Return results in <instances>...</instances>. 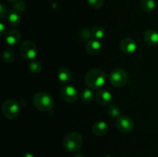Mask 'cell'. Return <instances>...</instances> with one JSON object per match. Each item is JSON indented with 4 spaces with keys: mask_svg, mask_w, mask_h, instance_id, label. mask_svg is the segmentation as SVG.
<instances>
[{
    "mask_svg": "<svg viewBox=\"0 0 158 157\" xmlns=\"http://www.w3.org/2000/svg\"><path fill=\"white\" fill-rule=\"evenodd\" d=\"M85 82L90 89H99L101 86H103L106 82L105 72L100 69H91L86 75Z\"/></svg>",
    "mask_w": 158,
    "mask_h": 157,
    "instance_id": "1",
    "label": "cell"
},
{
    "mask_svg": "<svg viewBox=\"0 0 158 157\" xmlns=\"http://www.w3.org/2000/svg\"><path fill=\"white\" fill-rule=\"evenodd\" d=\"M33 105L40 111H49L54 106L52 97L46 92H40L33 97Z\"/></svg>",
    "mask_w": 158,
    "mask_h": 157,
    "instance_id": "2",
    "label": "cell"
},
{
    "mask_svg": "<svg viewBox=\"0 0 158 157\" xmlns=\"http://www.w3.org/2000/svg\"><path fill=\"white\" fill-rule=\"evenodd\" d=\"M83 145V137L77 132H69L63 139V146L70 152H77Z\"/></svg>",
    "mask_w": 158,
    "mask_h": 157,
    "instance_id": "3",
    "label": "cell"
},
{
    "mask_svg": "<svg viewBox=\"0 0 158 157\" xmlns=\"http://www.w3.org/2000/svg\"><path fill=\"white\" fill-rule=\"evenodd\" d=\"M2 110L5 117L9 119H15L19 115L20 106L15 100L9 99L3 103Z\"/></svg>",
    "mask_w": 158,
    "mask_h": 157,
    "instance_id": "4",
    "label": "cell"
},
{
    "mask_svg": "<svg viewBox=\"0 0 158 157\" xmlns=\"http://www.w3.org/2000/svg\"><path fill=\"white\" fill-rule=\"evenodd\" d=\"M128 75L126 71L121 68L114 69L110 74V82L114 87H122L127 83Z\"/></svg>",
    "mask_w": 158,
    "mask_h": 157,
    "instance_id": "5",
    "label": "cell"
},
{
    "mask_svg": "<svg viewBox=\"0 0 158 157\" xmlns=\"http://www.w3.org/2000/svg\"><path fill=\"white\" fill-rule=\"evenodd\" d=\"M20 54L26 60H33L36 57L38 50L33 42L26 40L21 44L19 48Z\"/></svg>",
    "mask_w": 158,
    "mask_h": 157,
    "instance_id": "6",
    "label": "cell"
},
{
    "mask_svg": "<svg viewBox=\"0 0 158 157\" xmlns=\"http://www.w3.org/2000/svg\"><path fill=\"white\" fill-rule=\"evenodd\" d=\"M116 126L121 132L128 133L134 129V122L133 119L128 115H120L117 119Z\"/></svg>",
    "mask_w": 158,
    "mask_h": 157,
    "instance_id": "7",
    "label": "cell"
},
{
    "mask_svg": "<svg viewBox=\"0 0 158 157\" xmlns=\"http://www.w3.org/2000/svg\"><path fill=\"white\" fill-rule=\"evenodd\" d=\"M61 97L66 103H73L78 99V92L74 86L64 85L61 90Z\"/></svg>",
    "mask_w": 158,
    "mask_h": 157,
    "instance_id": "8",
    "label": "cell"
},
{
    "mask_svg": "<svg viewBox=\"0 0 158 157\" xmlns=\"http://www.w3.org/2000/svg\"><path fill=\"white\" fill-rule=\"evenodd\" d=\"M120 47L123 53L131 55L137 50V43L133 38H125L120 42Z\"/></svg>",
    "mask_w": 158,
    "mask_h": 157,
    "instance_id": "9",
    "label": "cell"
},
{
    "mask_svg": "<svg viewBox=\"0 0 158 157\" xmlns=\"http://www.w3.org/2000/svg\"><path fill=\"white\" fill-rule=\"evenodd\" d=\"M96 100L101 105H109L112 103L113 97L110 92L105 89H100L96 93Z\"/></svg>",
    "mask_w": 158,
    "mask_h": 157,
    "instance_id": "10",
    "label": "cell"
},
{
    "mask_svg": "<svg viewBox=\"0 0 158 157\" xmlns=\"http://www.w3.org/2000/svg\"><path fill=\"white\" fill-rule=\"evenodd\" d=\"M21 39V33L19 30L16 29H11L6 33V43L9 46H15L19 43Z\"/></svg>",
    "mask_w": 158,
    "mask_h": 157,
    "instance_id": "11",
    "label": "cell"
},
{
    "mask_svg": "<svg viewBox=\"0 0 158 157\" xmlns=\"http://www.w3.org/2000/svg\"><path fill=\"white\" fill-rule=\"evenodd\" d=\"M144 40L150 46L158 45V32L155 29H148L144 33Z\"/></svg>",
    "mask_w": 158,
    "mask_h": 157,
    "instance_id": "12",
    "label": "cell"
},
{
    "mask_svg": "<svg viewBox=\"0 0 158 157\" xmlns=\"http://www.w3.org/2000/svg\"><path fill=\"white\" fill-rule=\"evenodd\" d=\"M102 45L99 40L91 39L87 42L86 46V50L90 55H97L100 52Z\"/></svg>",
    "mask_w": 158,
    "mask_h": 157,
    "instance_id": "13",
    "label": "cell"
},
{
    "mask_svg": "<svg viewBox=\"0 0 158 157\" xmlns=\"http://www.w3.org/2000/svg\"><path fill=\"white\" fill-rule=\"evenodd\" d=\"M59 81L64 85H67L72 79V72L68 68L63 67L59 70L57 74Z\"/></svg>",
    "mask_w": 158,
    "mask_h": 157,
    "instance_id": "14",
    "label": "cell"
},
{
    "mask_svg": "<svg viewBox=\"0 0 158 157\" xmlns=\"http://www.w3.org/2000/svg\"><path fill=\"white\" fill-rule=\"evenodd\" d=\"M92 131L96 135L102 136V135H104L107 133L108 126L107 124L103 121L97 122V123L93 126Z\"/></svg>",
    "mask_w": 158,
    "mask_h": 157,
    "instance_id": "15",
    "label": "cell"
},
{
    "mask_svg": "<svg viewBox=\"0 0 158 157\" xmlns=\"http://www.w3.org/2000/svg\"><path fill=\"white\" fill-rule=\"evenodd\" d=\"M8 22L12 26H18L21 22V18H20L19 12H16L15 10H12L9 12L7 15Z\"/></svg>",
    "mask_w": 158,
    "mask_h": 157,
    "instance_id": "16",
    "label": "cell"
},
{
    "mask_svg": "<svg viewBox=\"0 0 158 157\" xmlns=\"http://www.w3.org/2000/svg\"><path fill=\"white\" fill-rule=\"evenodd\" d=\"M140 6L141 9L145 12H154L156 8L155 0H141L140 1Z\"/></svg>",
    "mask_w": 158,
    "mask_h": 157,
    "instance_id": "17",
    "label": "cell"
},
{
    "mask_svg": "<svg viewBox=\"0 0 158 157\" xmlns=\"http://www.w3.org/2000/svg\"><path fill=\"white\" fill-rule=\"evenodd\" d=\"M105 33H106L105 29H103V27H101V26H95V27H94L92 29H91L92 37L94 38V39H97V40L101 39V38H103V37H104Z\"/></svg>",
    "mask_w": 158,
    "mask_h": 157,
    "instance_id": "18",
    "label": "cell"
},
{
    "mask_svg": "<svg viewBox=\"0 0 158 157\" xmlns=\"http://www.w3.org/2000/svg\"><path fill=\"white\" fill-rule=\"evenodd\" d=\"M15 57V52L11 48H8L6 50L3 52L2 54V59L6 63H11L14 61Z\"/></svg>",
    "mask_w": 158,
    "mask_h": 157,
    "instance_id": "19",
    "label": "cell"
},
{
    "mask_svg": "<svg viewBox=\"0 0 158 157\" xmlns=\"http://www.w3.org/2000/svg\"><path fill=\"white\" fill-rule=\"evenodd\" d=\"M29 69L32 73L39 74L41 72L43 67L40 62H38L37 60H32L29 63Z\"/></svg>",
    "mask_w": 158,
    "mask_h": 157,
    "instance_id": "20",
    "label": "cell"
},
{
    "mask_svg": "<svg viewBox=\"0 0 158 157\" xmlns=\"http://www.w3.org/2000/svg\"><path fill=\"white\" fill-rule=\"evenodd\" d=\"M81 99L83 103H88L91 102L94 99V92L92 89H85L81 92Z\"/></svg>",
    "mask_w": 158,
    "mask_h": 157,
    "instance_id": "21",
    "label": "cell"
},
{
    "mask_svg": "<svg viewBox=\"0 0 158 157\" xmlns=\"http://www.w3.org/2000/svg\"><path fill=\"white\" fill-rule=\"evenodd\" d=\"M107 112L110 116L112 117V118L118 119L120 116V109L117 105L113 104L110 106L109 108H108Z\"/></svg>",
    "mask_w": 158,
    "mask_h": 157,
    "instance_id": "22",
    "label": "cell"
},
{
    "mask_svg": "<svg viewBox=\"0 0 158 157\" xmlns=\"http://www.w3.org/2000/svg\"><path fill=\"white\" fill-rule=\"evenodd\" d=\"M14 10L18 12H23L26 10V2L23 0H18L14 2L13 5Z\"/></svg>",
    "mask_w": 158,
    "mask_h": 157,
    "instance_id": "23",
    "label": "cell"
},
{
    "mask_svg": "<svg viewBox=\"0 0 158 157\" xmlns=\"http://www.w3.org/2000/svg\"><path fill=\"white\" fill-rule=\"evenodd\" d=\"M88 3L94 9H100L104 4V0H88Z\"/></svg>",
    "mask_w": 158,
    "mask_h": 157,
    "instance_id": "24",
    "label": "cell"
},
{
    "mask_svg": "<svg viewBox=\"0 0 158 157\" xmlns=\"http://www.w3.org/2000/svg\"><path fill=\"white\" fill-rule=\"evenodd\" d=\"M80 37H81L83 40H89V38L92 37L91 30H89V29H83V30L80 32Z\"/></svg>",
    "mask_w": 158,
    "mask_h": 157,
    "instance_id": "25",
    "label": "cell"
},
{
    "mask_svg": "<svg viewBox=\"0 0 158 157\" xmlns=\"http://www.w3.org/2000/svg\"><path fill=\"white\" fill-rule=\"evenodd\" d=\"M0 15H1L2 19H3L5 16L7 15V8L3 4L0 5Z\"/></svg>",
    "mask_w": 158,
    "mask_h": 157,
    "instance_id": "26",
    "label": "cell"
},
{
    "mask_svg": "<svg viewBox=\"0 0 158 157\" xmlns=\"http://www.w3.org/2000/svg\"><path fill=\"white\" fill-rule=\"evenodd\" d=\"M0 32H1L2 36L5 33V26L3 25L2 22L0 23Z\"/></svg>",
    "mask_w": 158,
    "mask_h": 157,
    "instance_id": "27",
    "label": "cell"
},
{
    "mask_svg": "<svg viewBox=\"0 0 158 157\" xmlns=\"http://www.w3.org/2000/svg\"><path fill=\"white\" fill-rule=\"evenodd\" d=\"M23 157H35V156H34L33 154L31 153V152H26V154L23 155Z\"/></svg>",
    "mask_w": 158,
    "mask_h": 157,
    "instance_id": "28",
    "label": "cell"
},
{
    "mask_svg": "<svg viewBox=\"0 0 158 157\" xmlns=\"http://www.w3.org/2000/svg\"><path fill=\"white\" fill-rule=\"evenodd\" d=\"M73 157H85V156L83 155V154L78 153V154H77V155H74Z\"/></svg>",
    "mask_w": 158,
    "mask_h": 157,
    "instance_id": "29",
    "label": "cell"
},
{
    "mask_svg": "<svg viewBox=\"0 0 158 157\" xmlns=\"http://www.w3.org/2000/svg\"><path fill=\"white\" fill-rule=\"evenodd\" d=\"M8 2H17L18 0H7Z\"/></svg>",
    "mask_w": 158,
    "mask_h": 157,
    "instance_id": "30",
    "label": "cell"
},
{
    "mask_svg": "<svg viewBox=\"0 0 158 157\" xmlns=\"http://www.w3.org/2000/svg\"><path fill=\"white\" fill-rule=\"evenodd\" d=\"M105 157H112V156H110V155H106V156H105Z\"/></svg>",
    "mask_w": 158,
    "mask_h": 157,
    "instance_id": "31",
    "label": "cell"
}]
</instances>
